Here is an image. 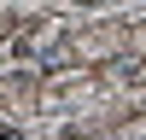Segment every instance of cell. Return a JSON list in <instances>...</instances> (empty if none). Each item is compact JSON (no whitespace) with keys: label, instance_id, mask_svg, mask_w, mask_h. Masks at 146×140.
<instances>
[{"label":"cell","instance_id":"6da1fadb","mask_svg":"<svg viewBox=\"0 0 146 140\" xmlns=\"http://www.w3.org/2000/svg\"><path fill=\"white\" fill-rule=\"evenodd\" d=\"M0 134H18V123H12V117H0Z\"/></svg>","mask_w":146,"mask_h":140}]
</instances>
